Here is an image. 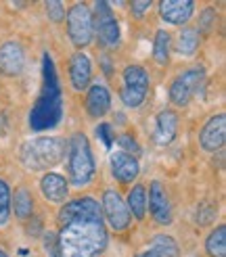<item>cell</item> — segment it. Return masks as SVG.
<instances>
[{
	"mask_svg": "<svg viewBox=\"0 0 226 257\" xmlns=\"http://www.w3.org/2000/svg\"><path fill=\"white\" fill-rule=\"evenodd\" d=\"M107 247L103 222L80 220L63 226L59 234L61 257H98Z\"/></svg>",
	"mask_w": 226,
	"mask_h": 257,
	"instance_id": "6da1fadb",
	"label": "cell"
},
{
	"mask_svg": "<svg viewBox=\"0 0 226 257\" xmlns=\"http://www.w3.org/2000/svg\"><path fill=\"white\" fill-rule=\"evenodd\" d=\"M42 75H44L42 92L38 96L36 105L30 113V125L36 132L55 127L61 121V115H63L61 86H59V78L55 71V63L48 55H44V59H42Z\"/></svg>",
	"mask_w": 226,
	"mask_h": 257,
	"instance_id": "7a4b0ae2",
	"label": "cell"
},
{
	"mask_svg": "<svg viewBox=\"0 0 226 257\" xmlns=\"http://www.w3.org/2000/svg\"><path fill=\"white\" fill-rule=\"evenodd\" d=\"M65 157V143L61 138H34L21 147V161L30 170H48Z\"/></svg>",
	"mask_w": 226,
	"mask_h": 257,
	"instance_id": "3957f363",
	"label": "cell"
},
{
	"mask_svg": "<svg viewBox=\"0 0 226 257\" xmlns=\"http://www.w3.org/2000/svg\"><path fill=\"white\" fill-rule=\"evenodd\" d=\"M94 174V159L90 145L84 134H73L69 140V180L75 186H84L90 182Z\"/></svg>",
	"mask_w": 226,
	"mask_h": 257,
	"instance_id": "277c9868",
	"label": "cell"
},
{
	"mask_svg": "<svg viewBox=\"0 0 226 257\" xmlns=\"http://www.w3.org/2000/svg\"><path fill=\"white\" fill-rule=\"evenodd\" d=\"M67 30H69L71 42L78 48H84L92 40V32H94L90 9L82 3H75L67 13Z\"/></svg>",
	"mask_w": 226,
	"mask_h": 257,
	"instance_id": "5b68a950",
	"label": "cell"
},
{
	"mask_svg": "<svg viewBox=\"0 0 226 257\" xmlns=\"http://www.w3.org/2000/svg\"><path fill=\"white\" fill-rule=\"evenodd\" d=\"M149 92V75L143 67L130 65L124 71V88H122V100L128 107L143 105Z\"/></svg>",
	"mask_w": 226,
	"mask_h": 257,
	"instance_id": "8992f818",
	"label": "cell"
},
{
	"mask_svg": "<svg viewBox=\"0 0 226 257\" xmlns=\"http://www.w3.org/2000/svg\"><path fill=\"white\" fill-rule=\"evenodd\" d=\"M203 80H205L203 69H188L182 75H178L176 82L172 84V88H170L172 102H174V105H178V107L188 105V100L195 96V92L201 88Z\"/></svg>",
	"mask_w": 226,
	"mask_h": 257,
	"instance_id": "52a82bcc",
	"label": "cell"
},
{
	"mask_svg": "<svg viewBox=\"0 0 226 257\" xmlns=\"http://www.w3.org/2000/svg\"><path fill=\"white\" fill-rule=\"evenodd\" d=\"M59 220L63 226H65L69 222H80V220L103 222V215H100V207L94 199L84 197V199H75L71 203H65V207H63L59 213Z\"/></svg>",
	"mask_w": 226,
	"mask_h": 257,
	"instance_id": "ba28073f",
	"label": "cell"
},
{
	"mask_svg": "<svg viewBox=\"0 0 226 257\" xmlns=\"http://www.w3.org/2000/svg\"><path fill=\"white\" fill-rule=\"evenodd\" d=\"M94 9H96L94 21H96L98 40L103 44H107V46H116L120 42V25H118L116 17H113L109 5L107 3H96Z\"/></svg>",
	"mask_w": 226,
	"mask_h": 257,
	"instance_id": "9c48e42d",
	"label": "cell"
},
{
	"mask_svg": "<svg viewBox=\"0 0 226 257\" xmlns=\"http://www.w3.org/2000/svg\"><path fill=\"white\" fill-rule=\"evenodd\" d=\"M103 211H105V217L109 220V224L116 230L128 228V224H130V211H128V207H126L124 199L118 195L116 190H107L105 192V197H103Z\"/></svg>",
	"mask_w": 226,
	"mask_h": 257,
	"instance_id": "30bf717a",
	"label": "cell"
},
{
	"mask_svg": "<svg viewBox=\"0 0 226 257\" xmlns=\"http://www.w3.org/2000/svg\"><path fill=\"white\" fill-rule=\"evenodd\" d=\"M224 138H226V115L220 113L203 125V130H201V147L205 151H218L224 145Z\"/></svg>",
	"mask_w": 226,
	"mask_h": 257,
	"instance_id": "8fae6325",
	"label": "cell"
},
{
	"mask_svg": "<svg viewBox=\"0 0 226 257\" xmlns=\"http://www.w3.org/2000/svg\"><path fill=\"white\" fill-rule=\"evenodd\" d=\"M149 209L151 215L155 217V222L159 224H170L172 222V207H170V199L166 195V190L159 182L151 184L149 190Z\"/></svg>",
	"mask_w": 226,
	"mask_h": 257,
	"instance_id": "7c38bea8",
	"label": "cell"
},
{
	"mask_svg": "<svg viewBox=\"0 0 226 257\" xmlns=\"http://www.w3.org/2000/svg\"><path fill=\"white\" fill-rule=\"evenodd\" d=\"M193 9H195V5L191 0H163L159 5L161 17L168 23H176V25L188 21V17L193 15Z\"/></svg>",
	"mask_w": 226,
	"mask_h": 257,
	"instance_id": "4fadbf2b",
	"label": "cell"
},
{
	"mask_svg": "<svg viewBox=\"0 0 226 257\" xmlns=\"http://www.w3.org/2000/svg\"><path fill=\"white\" fill-rule=\"evenodd\" d=\"M23 48L17 42H7L3 48H0V69H3L7 75H17L23 69Z\"/></svg>",
	"mask_w": 226,
	"mask_h": 257,
	"instance_id": "5bb4252c",
	"label": "cell"
},
{
	"mask_svg": "<svg viewBox=\"0 0 226 257\" xmlns=\"http://www.w3.org/2000/svg\"><path fill=\"white\" fill-rule=\"evenodd\" d=\"M111 172L120 182H132L138 176V161L128 153H116L111 157Z\"/></svg>",
	"mask_w": 226,
	"mask_h": 257,
	"instance_id": "9a60e30c",
	"label": "cell"
},
{
	"mask_svg": "<svg viewBox=\"0 0 226 257\" xmlns=\"http://www.w3.org/2000/svg\"><path fill=\"white\" fill-rule=\"evenodd\" d=\"M176 130H178V117L172 111H161L157 115L155 123V143L157 145H168L174 140Z\"/></svg>",
	"mask_w": 226,
	"mask_h": 257,
	"instance_id": "2e32d148",
	"label": "cell"
},
{
	"mask_svg": "<svg viewBox=\"0 0 226 257\" xmlns=\"http://www.w3.org/2000/svg\"><path fill=\"white\" fill-rule=\"evenodd\" d=\"M90 61H88L86 55L78 53L71 57V65H69V78H71V84L75 90H84L90 82Z\"/></svg>",
	"mask_w": 226,
	"mask_h": 257,
	"instance_id": "e0dca14e",
	"label": "cell"
},
{
	"mask_svg": "<svg viewBox=\"0 0 226 257\" xmlns=\"http://www.w3.org/2000/svg\"><path fill=\"white\" fill-rule=\"evenodd\" d=\"M40 186H42V192L48 201L61 203V201L67 199V182H65V178L59 176V174H46L42 178Z\"/></svg>",
	"mask_w": 226,
	"mask_h": 257,
	"instance_id": "ac0fdd59",
	"label": "cell"
},
{
	"mask_svg": "<svg viewBox=\"0 0 226 257\" xmlns=\"http://www.w3.org/2000/svg\"><path fill=\"white\" fill-rule=\"evenodd\" d=\"M111 107V96L107 92V88L103 86H92L90 92H88V98H86V109L92 117H100L105 115Z\"/></svg>",
	"mask_w": 226,
	"mask_h": 257,
	"instance_id": "d6986e66",
	"label": "cell"
},
{
	"mask_svg": "<svg viewBox=\"0 0 226 257\" xmlns=\"http://www.w3.org/2000/svg\"><path fill=\"white\" fill-rule=\"evenodd\" d=\"M205 249L211 257H224L226 255V228L224 226L216 228L209 234V238L205 242Z\"/></svg>",
	"mask_w": 226,
	"mask_h": 257,
	"instance_id": "ffe728a7",
	"label": "cell"
},
{
	"mask_svg": "<svg viewBox=\"0 0 226 257\" xmlns=\"http://www.w3.org/2000/svg\"><path fill=\"white\" fill-rule=\"evenodd\" d=\"M126 207H130L132 215L134 217H145V211H147V192L143 186H134L130 190V195H128V205Z\"/></svg>",
	"mask_w": 226,
	"mask_h": 257,
	"instance_id": "44dd1931",
	"label": "cell"
},
{
	"mask_svg": "<svg viewBox=\"0 0 226 257\" xmlns=\"http://www.w3.org/2000/svg\"><path fill=\"white\" fill-rule=\"evenodd\" d=\"M151 251H155L159 257H178V245L166 234H159L151 240Z\"/></svg>",
	"mask_w": 226,
	"mask_h": 257,
	"instance_id": "7402d4cb",
	"label": "cell"
},
{
	"mask_svg": "<svg viewBox=\"0 0 226 257\" xmlns=\"http://www.w3.org/2000/svg\"><path fill=\"white\" fill-rule=\"evenodd\" d=\"M168 53H170V34L168 32H157L155 36V48H153V57L159 65L168 63Z\"/></svg>",
	"mask_w": 226,
	"mask_h": 257,
	"instance_id": "603a6c76",
	"label": "cell"
},
{
	"mask_svg": "<svg viewBox=\"0 0 226 257\" xmlns=\"http://www.w3.org/2000/svg\"><path fill=\"white\" fill-rule=\"evenodd\" d=\"M197 46H199V34L195 32V30H191V28H186V30H182V34H180V40H178V50H180V55H193L195 50H197Z\"/></svg>",
	"mask_w": 226,
	"mask_h": 257,
	"instance_id": "cb8c5ba5",
	"label": "cell"
},
{
	"mask_svg": "<svg viewBox=\"0 0 226 257\" xmlns=\"http://www.w3.org/2000/svg\"><path fill=\"white\" fill-rule=\"evenodd\" d=\"M34 209V203H32V195L25 188L15 190V213L19 217H30Z\"/></svg>",
	"mask_w": 226,
	"mask_h": 257,
	"instance_id": "d4e9b609",
	"label": "cell"
},
{
	"mask_svg": "<svg viewBox=\"0 0 226 257\" xmlns=\"http://www.w3.org/2000/svg\"><path fill=\"white\" fill-rule=\"evenodd\" d=\"M9 215H11V190L7 182L0 180V226L9 222Z\"/></svg>",
	"mask_w": 226,
	"mask_h": 257,
	"instance_id": "484cf974",
	"label": "cell"
},
{
	"mask_svg": "<svg viewBox=\"0 0 226 257\" xmlns=\"http://www.w3.org/2000/svg\"><path fill=\"white\" fill-rule=\"evenodd\" d=\"M216 207H213V205H209V203H203L199 207V215H197V222L199 224H209L211 220H213V215H216Z\"/></svg>",
	"mask_w": 226,
	"mask_h": 257,
	"instance_id": "4316f807",
	"label": "cell"
},
{
	"mask_svg": "<svg viewBox=\"0 0 226 257\" xmlns=\"http://www.w3.org/2000/svg\"><path fill=\"white\" fill-rule=\"evenodd\" d=\"M46 13H48V17L53 19V21H61L63 17H65V9H63L61 3H46Z\"/></svg>",
	"mask_w": 226,
	"mask_h": 257,
	"instance_id": "83f0119b",
	"label": "cell"
},
{
	"mask_svg": "<svg viewBox=\"0 0 226 257\" xmlns=\"http://www.w3.org/2000/svg\"><path fill=\"white\" fill-rule=\"evenodd\" d=\"M96 136H100V140L105 143L107 149L111 147V125H109V123H100V125L96 127Z\"/></svg>",
	"mask_w": 226,
	"mask_h": 257,
	"instance_id": "f1b7e54d",
	"label": "cell"
},
{
	"mask_svg": "<svg viewBox=\"0 0 226 257\" xmlns=\"http://www.w3.org/2000/svg\"><path fill=\"white\" fill-rule=\"evenodd\" d=\"M118 143H120V147H124L126 151H134V153H138V151H141V149H138V145L134 143V140H132L130 136H120V140H118Z\"/></svg>",
	"mask_w": 226,
	"mask_h": 257,
	"instance_id": "f546056e",
	"label": "cell"
},
{
	"mask_svg": "<svg viewBox=\"0 0 226 257\" xmlns=\"http://www.w3.org/2000/svg\"><path fill=\"white\" fill-rule=\"evenodd\" d=\"M149 7H151V0H143V3H132V11H134L136 17H143L145 11H149Z\"/></svg>",
	"mask_w": 226,
	"mask_h": 257,
	"instance_id": "4dcf8cb0",
	"label": "cell"
},
{
	"mask_svg": "<svg viewBox=\"0 0 226 257\" xmlns=\"http://www.w3.org/2000/svg\"><path fill=\"white\" fill-rule=\"evenodd\" d=\"M211 21H216V15H213V11H205V13H203V23H201V30L209 32V30H211Z\"/></svg>",
	"mask_w": 226,
	"mask_h": 257,
	"instance_id": "1f68e13d",
	"label": "cell"
},
{
	"mask_svg": "<svg viewBox=\"0 0 226 257\" xmlns=\"http://www.w3.org/2000/svg\"><path fill=\"white\" fill-rule=\"evenodd\" d=\"M138 257H159V255H157L155 251H151V249H149V251H145L143 255H138Z\"/></svg>",
	"mask_w": 226,
	"mask_h": 257,
	"instance_id": "d6a6232c",
	"label": "cell"
},
{
	"mask_svg": "<svg viewBox=\"0 0 226 257\" xmlns=\"http://www.w3.org/2000/svg\"><path fill=\"white\" fill-rule=\"evenodd\" d=\"M0 257H7V255H5V251H3V249H0Z\"/></svg>",
	"mask_w": 226,
	"mask_h": 257,
	"instance_id": "836d02e7",
	"label": "cell"
}]
</instances>
